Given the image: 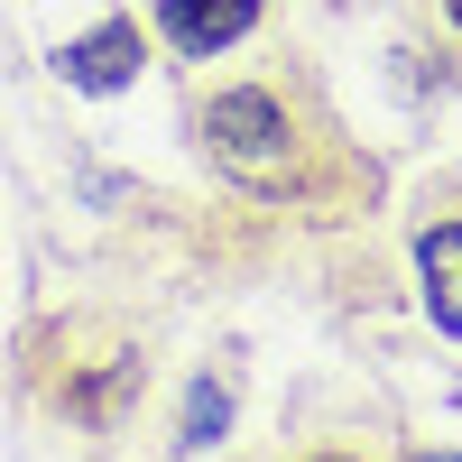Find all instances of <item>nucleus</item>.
I'll use <instances>...</instances> for the list:
<instances>
[{
	"label": "nucleus",
	"instance_id": "nucleus-4",
	"mask_svg": "<svg viewBox=\"0 0 462 462\" xmlns=\"http://www.w3.org/2000/svg\"><path fill=\"white\" fill-rule=\"evenodd\" d=\"M416 278H426V315H435V333L462 342V222H435L426 241H416Z\"/></svg>",
	"mask_w": 462,
	"mask_h": 462
},
{
	"label": "nucleus",
	"instance_id": "nucleus-8",
	"mask_svg": "<svg viewBox=\"0 0 462 462\" xmlns=\"http://www.w3.org/2000/svg\"><path fill=\"white\" fill-rule=\"evenodd\" d=\"M444 10H453V28H462V0H444Z\"/></svg>",
	"mask_w": 462,
	"mask_h": 462
},
{
	"label": "nucleus",
	"instance_id": "nucleus-9",
	"mask_svg": "<svg viewBox=\"0 0 462 462\" xmlns=\"http://www.w3.org/2000/svg\"><path fill=\"white\" fill-rule=\"evenodd\" d=\"M324 462H342V453H324Z\"/></svg>",
	"mask_w": 462,
	"mask_h": 462
},
{
	"label": "nucleus",
	"instance_id": "nucleus-3",
	"mask_svg": "<svg viewBox=\"0 0 462 462\" xmlns=\"http://www.w3.org/2000/svg\"><path fill=\"white\" fill-rule=\"evenodd\" d=\"M250 19H259V0H158V28H167L176 56H213V47H231Z\"/></svg>",
	"mask_w": 462,
	"mask_h": 462
},
{
	"label": "nucleus",
	"instance_id": "nucleus-1",
	"mask_svg": "<svg viewBox=\"0 0 462 462\" xmlns=\"http://www.w3.org/2000/svg\"><path fill=\"white\" fill-rule=\"evenodd\" d=\"M204 148H213V167H231L241 185H259V195H278V185L296 176V121H287V102L278 93H213L204 111Z\"/></svg>",
	"mask_w": 462,
	"mask_h": 462
},
{
	"label": "nucleus",
	"instance_id": "nucleus-2",
	"mask_svg": "<svg viewBox=\"0 0 462 462\" xmlns=\"http://www.w3.org/2000/svg\"><path fill=\"white\" fill-rule=\"evenodd\" d=\"M139 65H148L139 19H102V28H84V37H65V47H56V74H65L74 93H130Z\"/></svg>",
	"mask_w": 462,
	"mask_h": 462
},
{
	"label": "nucleus",
	"instance_id": "nucleus-6",
	"mask_svg": "<svg viewBox=\"0 0 462 462\" xmlns=\"http://www.w3.org/2000/svg\"><path fill=\"white\" fill-rule=\"evenodd\" d=\"M222 426H231V389H222V379H195V389H185V426H176V444L204 453V444H222Z\"/></svg>",
	"mask_w": 462,
	"mask_h": 462
},
{
	"label": "nucleus",
	"instance_id": "nucleus-7",
	"mask_svg": "<svg viewBox=\"0 0 462 462\" xmlns=\"http://www.w3.org/2000/svg\"><path fill=\"white\" fill-rule=\"evenodd\" d=\"M416 462H462V453H416Z\"/></svg>",
	"mask_w": 462,
	"mask_h": 462
},
{
	"label": "nucleus",
	"instance_id": "nucleus-5",
	"mask_svg": "<svg viewBox=\"0 0 462 462\" xmlns=\"http://www.w3.org/2000/svg\"><path fill=\"white\" fill-rule=\"evenodd\" d=\"M139 361H111L102 379H74V389H65V416H84V426H111V416H121L130 407V389H139Z\"/></svg>",
	"mask_w": 462,
	"mask_h": 462
}]
</instances>
